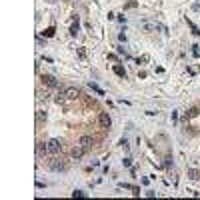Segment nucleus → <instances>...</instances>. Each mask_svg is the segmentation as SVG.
<instances>
[{"instance_id": "f257e3e1", "label": "nucleus", "mask_w": 200, "mask_h": 200, "mask_svg": "<svg viewBox=\"0 0 200 200\" xmlns=\"http://www.w3.org/2000/svg\"><path fill=\"white\" fill-rule=\"evenodd\" d=\"M42 82H44L46 86H50V88H56V86H58V80H56L54 76H50V74H44V76H42Z\"/></svg>"}, {"instance_id": "f03ea898", "label": "nucleus", "mask_w": 200, "mask_h": 200, "mask_svg": "<svg viewBox=\"0 0 200 200\" xmlns=\"http://www.w3.org/2000/svg\"><path fill=\"white\" fill-rule=\"evenodd\" d=\"M100 126H102V128H110V126H112V118L106 114V112L100 114Z\"/></svg>"}, {"instance_id": "7ed1b4c3", "label": "nucleus", "mask_w": 200, "mask_h": 200, "mask_svg": "<svg viewBox=\"0 0 200 200\" xmlns=\"http://www.w3.org/2000/svg\"><path fill=\"white\" fill-rule=\"evenodd\" d=\"M46 144H48V152H52V154H56V152L60 150V142H58L56 138H52V140H48Z\"/></svg>"}, {"instance_id": "20e7f679", "label": "nucleus", "mask_w": 200, "mask_h": 200, "mask_svg": "<svg viewBox=\"0 0 200 200\" xmlns=\"http://www.w3.org/2000/svg\"><path fill=\"white\" fill-rule=\"evenodd\" d=\"M50 168H52L54 172H62V170L66 168V164H64V162H60V160H52V162H50Z\"/></svg>"}, {"instance_id": "39448f33", "label": "nucleus", "mask_w": 200, "mask_h": 200, "mask_svg": "<svg viewBox=\"0 0 200 200\" xmlns=\"http://www.w3.org/2000/svg\"><path fill=\"white\" fill-rule=\"evenodd\" d=\"M78 144H80V146H84V148L88 150V148H90L92 144H94V142H92V138H90V136H80V140H78Z\"/></svg>"}, {"instance_id": "423d86ee", "label": "nucleus", "mask_w": 200, "mask_h": 200, "mask_svg": "<svg viewBox=\"0 0 200 200\" xmlns=\"http://www.w3.org/2000/svg\"><path fill=\"white\" fill-rule=\"evenodd\" d=\"M84 152H86V148H84V146H78V148H72V152H70V154H72V158H82V156H84Z\"/></svg>"}, {"instance_id": "0eeeda50", "label": "nucleus", "mask_w": 200, "mask_h": 200, "mask_svg": "<svg viewBox=\"0 0 200 200\" xmlns=\"http://www.w3.org/2000/svg\"><path fill=\"white\" fill-rule=\"evenodd\" d=\"M64 94H66V98H76L80 92H78V88H74V86H68V88L64 90Z\"/></svg>"}, {"instance_id": "6e6552de", "label": "nucleus", "mask_w": 200, "mask_h": 200, "mask_svg": "<svg viewBox=\"0 0 200 200\" xmlns=\"http://www.w3.org/2000/svg\"><path fill=\"white\" fill-rule=\"evenodd\" d=\"M46 150H48V144H44V142H36V154H44Z\"/></svg>"}, {"instance_id": "1a4fd4ad", "label": "nucleus", "mask_w": 200, "mask_h": 200, "mask_svg": "<svg viewBox=\"0 0 200 200\" xmlns=\"http://www.w3.org/2000/svg\"><path fill=\"white\" fill-rule=\"evenodd\" d=\"M114 72H116V74H118V76H122V78H126V70H124V68L120 66V64H116V66H114Z\"/></svg>"}, {"instance_id": "9d476101", "label": "nucleus", "mask_w": 200, "mask_h": 200, "mask_svg": "<svg viewBox=\"0 0 200 200\" xmlns=\"http://www.w3.org/2000/svg\"><path fill=\"white\" fill-rule=\"evenodd\" d=\"M88 86H90V88H92V90H94V92H98V94H104V90H102V88H98V86H96L94 82H90Z\"/></svg>"}, {"instance_id": "9b49d317", "label": "nucleus", "mask_w": 200, "mask_h": 200, "mask_svg": "<svg viewBox=\"0 0 200 200\" xmlns=\"http://www.w3.org/2000/svg\"><path fill=\"white\" fill-rule=\"evenodd\" d=\"M44 118H46V114H44L42 110H38V112H36V120H38V122H42Z\"/></svg>"}, {"instance_id": "f8f14e48", "label": "nucleus", "mask_w": 200, "mask_h": 200, "mask_svg": "<svg viewBox=\"0 0 200 200\" xmlns=\"http://www.w3.org/2000/svg\"><path fill=\"white\" fill-rule=\"evenodd\" d=\"M70 34H72V36H76V34H78V22H74L72 26H70Z\"/></svg>"}, {"instance_id": "ddd939ff", "label": "nucleus", "mask_w": 200, "mask_h": 200, "mask_svg": "<svg viewBox=\"0 0 200 200\" xmlns=\"http://www.w3.org/2000/svg\"><path fill=\"white\" fill-rule=\"evenodd\" d=\"M42 34H44L46 38H50V36H54V28H46V30H44Z\"/></svg>"}, {"instance_id": "4468645a", "label": "nucleus", "mask_w": 200, "mask_h": 200, "mask_svg": "<svg viewBox=\"0 0 200 200\" xmlns=\"http://www.w3.org/2000/svg\"><path fill=\"white\" fill-rule=\"evenodd\" d=\"M188 176L192 178V180H196V178H200V174L196 172V170H190V172H188Z\"/></svg>"}, {"instance_id": "2eb2a0df", "label": "nucleus", "mask_w": 200, "mask_h": 200, "mask_svg": "<svg viewBox=\"0 0 200 200\" xmlns=\"http://www.w3.org/2000/svg\"><path fill=\"white\" fill-rule=\"evenodd\" d=\"M72 196H74V198H82V196H84V192H82V190H74V192H72Z\"/></svg>"}, {"instance_id": "dca6fc26", "label": "nucleus", "mask_w": 200, "mask_h": 200, "mask_svg": "<svg viewBox=\"0 0 200 200\" xmlns=\"http://www.w3.org/2000/svg\"><path fill=\"white\" fill-rule=\"evenodd\" d=\"M188 26H190V28H192V32L196 34V36H200V30H198V28H196V26H194V24H192V22H188Z\"/></svg>"}, {"instance_id": "f3484780", "label": "nucleus", "mask_w": 200, "mask_h": 200, "mask_svg": "<svg viewBox=\"0 0 200 200\" xmlns=\"http://www.w3.org/2000/svg\"><path fill=\"white\" fill-rule=\"evenodd\" d=\"M48 2H54V0H48Z\"/></svg>"}]
</instances>
